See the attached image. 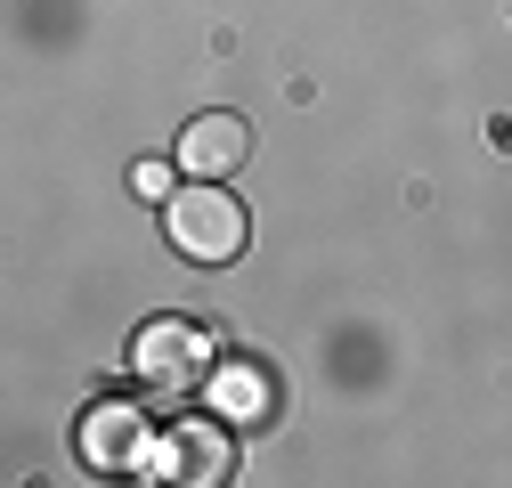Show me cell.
I'll use <instances>...</instances> for the list:
<instances>
[{
    "label": "cell",
    "instance_id": "obj_1",
    "mask_svg": "<svg viewBox=\"0 0 512 488\" xmlns=\"http://www.w3.org/2000/svg\"><path fill=\"white\" fill-rule=\"evenodd\" d=\"M163 236H171L179 261L228 269V261H244V244H252V212L220 188V179H187V188H171V204H163Z\"/></svg>",
    "mask_w": 512,
    "mask_h": 488
},
{
    "label": "cell",
    "instance_id": "obj_2",
    "mask_svg": "<svg viewBox=\"0 0 512 488\" xmlns=\"http://www.w3.org/2000/svg\"><path fill=\"white\" fill-rule=\"evenodd\" d=\"M212 366H220V358H212V334L187 326V318H155V326H139V342H131V375H139L147 391H163V399L196 391Z\"/></svg>",
    "mask_w": 512,
    "mask_h": 488
},
{
    "label": "cell",
    "instance_id": "obj_3",
    "mask_svg": "<svg viewBox=\"0 0 512 488\" xmlns=\"http://www.w3.org/2000/svg\"><path fill=\"white\" fill-rule=\"evenodd\" d=\"M74 448H82V464H90V472H139V464L155 456L147 407H131V399H98V407L82 415Z\"/></svg>",
    "mask_w": 512,
    "mask_h": 488
},
{
    "label": "cell",
    "instance_id": "obj_4",
    "mask_svg": "<svg viewBox=\"0 0 512 488\" xmlns=\"http://www.w3.org/2000/svg\"><path fill=\"white\" fill-rule=\"evenodd\" d=\"M244 155H252V122L244 114H196V122H179V147H171V163L187 179H228Z\"/></svg>",
    "mask_w": 512,
    "mask_h": 488
},
{
    "label": "cell",
    "instance_id": "obj_5",
    "mask_svg": "<svg viewBox=\"0 0 512 488\" xmlns=\"http://www.w3.org/2000/svg\"><path fill=\"white\" fill-rule=\"evenodd\" d=\"M228 432H236V423H179V432L155 440L147 472H155V480H196V488H212V480H228Z\"/></svg>",
    "mask_w": 512,
    "mask_h": 488
},
{
    "label": "cell",
    "instance_id": "obj_6",
    "mask_svg": "<svg viewBox=\"0 0 512 488\" xmlns=\"http://www.w3.org/2000/svg\"><path fill=\"white\" fill-rule=\"evenodd\" d=\"M204 399L220 407V423H236V432H261L277 415V383H269V366H252V358H220L204 375Z\"/></svg>",
    "mask_w": 512,
    "mask_h": 488
},
{
    "label": "cell",
    "instance_id": "obj_7",
    "mask_svg": "<svg viewBox=\"0 0 512 488\" xmlns=\"http://www.w3.org/2000/svg\"><path fill=\"white\" fill-rule=\"evenodd\" d=\"M131 188H139L147 204H171V163H139V171H131Z\"/></svg>",
    "mask_w": 512,
    "mask_h": 488
}]
</instances>
